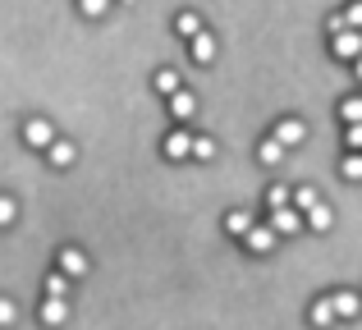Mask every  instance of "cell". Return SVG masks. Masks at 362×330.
I'll list each match as a JSON object with an SVG mask.
<instances>
[{
	"label": "cell",
	"instance_id": "6da1fadb",
	"mask_svg": "<svg viewBox=\"0 0 362 330\" xmlns=\"http://www.w3.org/2000/svg\"><path fill=\"white\" fill-rule=\"evenodd\" d=\"M23 143H28V147H37V152H51L55 129L46 124V119H28V124H23Z\"/></svg>",
	"mask_w": 362,
	"mask_h": 330
},
{
	"label": "cell",
	"instance_id": "7a4b0ae2",
	"mask_svg": "<svg viewBox=\"0 0 362 330\" xmlns=\"http://www.w3.org/2000/svg\"><path fill=\"white\" fill-rule=\"evenodd\" d=\"M60 276L64 280H83L88 276V252L83 248H60Z\"/></svg>",
	"mask_w": 362,
	"mask_h": 330
},
{
	"label": "cell",
	"instance_id": "3957f363",
	"mask_svg": "<svg viewBox=\"0 0 362 330\" xmlns=\"http://www.w3.org/2000/svg\"><path fill=\"white\" fill-rule=\"evenodd\" d=\"M275 143L284 147V152H289V147H298L303 138H308V129H303V119H280V124H275Z\"/></svg>",
	"mask_w": 362,
	"mask_h": 330
},
{
	"label": "cell",
	"instance_id": "277c9868",
	"mask_svg": "<svg viewBox=\"0 0 362 330\" xmlns=\"http://www.w3.org/2000/svg\"><path fill=\"white\" fill-rule=\"evenodd\" d=\"M330 51H335L339 60H358V55H362V33H339V37H330Z\"/></svg>",
	"mask_w": 362,
	"mask_h": 330
},
{
	"label": "cell",
	"instance_id": "5b68a950",
	"mask_svg": "<svg viewBox=\"0 0 362 330\" xmlns=\"http://www.w3.org/2000/svg\"><path fill=\"white\" fill-rule=\"evenodd\" d=\"M170 115H175L179 124H188V119L197 115V97H193V92H184V88H179L175 97H170Z\"/></svg>",
	"mask_w": 362,
	"mask_h": 330
},
{
	"label": "cell",
	"instance_id": "8992f818",
	"mask_svg": "<svg viewBox=\"0 0 362 330\" xmlns=\"http://www.w3.org/2000/svg\"><path fill=\"white\" fill-rule=\"evenodd\" d=\"M165 156H170V161H184V156H193V138H188V129H175V134L165 138Z\"/></svg>",
	"mask_w": 362,
	"mask_h": 330
},
{
	"label": "cell",
	"instance_id": "52a82bcc",
	"mask_svg": "<svg viewBox=\"0 0 362 330\" xmlns=\"http://www.w3.org/2000/svg\"><path fill=\"white\" fill-rule=\"evenodd\" d=\"M271 230H275V234H298V230H303V216L293 211V206H284V211H271Z\"/></svg>",
	"mask_w": 362,
	"mask_h": 330
},
{
	"label": "cell",
	"instance_id": "ba28073f",
	"mask_svg": "<svg viewBox=\"0 0 362 330\" xmlns=\"http://www.w3.org/2000/svg\"><path fill=\"white\" fill-rule=\"evenodd\" d=\"M243 243H247L252 252H271V248H275V230H271V225H252Z\"/></svg>",
	"mask_w": 362,
	"mask_h": 330
},
{
	"label": "cell",
	"instance_id": "9c48e42d",
	"mask_svg": "<svg viewBox=\"0 0 362 330\" xmlns=\"http://www.w3.org/2000/svg\"><path fill=\"white\" fill-rule=\"evenodd\" d=\"M64 317H69V303H60V298L42 303V326H64Z\"/></svg>",
	"mask_w": 362,
	"mask_h": 330
},
{
	"label": "cell",
	"instance_id": "30bf717a",
	"mask_svg": "<svg viewBox=\"0 0 362 330\" xmlns=\"http://www.w3.org/2000/svg\"><path fill=\"white\" fill-rule=\"evenodd\" d=\"M193 60H197V64H211V60H216V37H211V33H197V37H193Z\"/></svg>",
	"mask_w": 362,
	"mask_h": 330
},
{
	"label": "cell",
	"instance_id": "8fae6325",
	"mask_svg": "<svg viewBox=\"0 0 362 330\" xmlns=\"http://www.w3.org/2000/svg\"><path fill=\"white\" fill-rule=\"evenodd\" d=\"M46 156H51V165H74V156H78V147H74V143H64V138H55V143H51V152H46Z\"/></svg>",
	"mask_w": 362,
	"mask_h": 330
},
{
	"label": "cell",
	"instance_id": "7c38bea8",
	"mask_svg": "<svg viewBox=\"0 0 362 330\" xmlns=\"http://www.w3.org/2000/svg\"><path fill=\"white\" fill-rule=\"evenodd\" d=\"M252 211H230V216H225V230H230V234H239V239H247V230H252Z\"/></svg>",
	"mask_w": 362,
	"mask_h": 330
},
{
	"label": "cell",
	"instance_id": "4fadbf2b",
	"mask_svg": "<svg viewBox=\"0 0 362 330\" xmlns=\"http://www.w3.org/2000/svg\"><path fill=\"white\" fill-rule=\"evenodd\" d=\"M175 33H179V37H188V42H193V37L202 33V18H197L193 9H184V14L175 18Z\"/></svg>",
	"mask_w": 362,
	"mask_h": 330
},
{
	"label": "cell",
	"instance_id": "5bb4252c",
	"mask_svg": "<svg viewBox=\"0 0 362 330\" xmlns=\"http://www.w3.org/2000/svg\"><path fill=\"white\" fill-rule=\"evenodd\" d=\"M312 326H335V303H330V298H317V303H312Z\"/></svg>",
	"mask_w": 362,
	"mask_h": 330
},
{
	"label": "cell",
	"instance_id": "9a60e30c",
	"mask_svg": "<svg viewBox=\"0 0 362 330\" xmlns=\"http://www.w3.org/2000/svg\"><path fill=\"white\" fill-rule=\"evenodd\" d=\"M330 303H335V317H358L362 312V298L358 294H335Z\"/></svg>",
	"mask_w": 362,
	"mask_h": 330
},
{
	"label": "cell",
	"instance_id": "2e32d148",
	"mask_svg": "<svg viewBox=\"0 0 362 330\" xmlns=\"http://www.w3.org/2000/svg\"><path fill=\"white\" fill-rule=\"evenodd\" d=\"M46 298H60V303H64V298H69V280H64L60 276V271H51V276H46Z\"/></svg>",
	"mask_w": 362,
	"mask_h": 330
},
{
	"label": "cell",
	"instance_id": "e0dca14e",
	"mask_svg": "<svg viewBox=\"0 0 362 330\" xmlns=\"http://www.w3.org/2000/svg\"><path fill=\"white\" fill-rule=\"evenodd\" d=\"M339 119H344L349 129L362 124V97H349V101H339Z\"/></svg>",
	"mask_w": 362,
	"mask_h": 330
},
{
	"label": "cell",
	"instance_id": "ac0fdd59",
	"mask_svg": "<svg viewBox=\"0 0 362 330\" xmlns=\"http://www.w3.org/2000/svg\"><path fill=\"white\" fill-rule=\"evenodd\" d=\"M303 220H308L312 230H330V225H335V216H330V206H321V202H317L308 216H303Z\"/></svg>",
	"mask_w": 362,
	"mask_h": 330
},
{
	"label": "cell",
	"instance_id": "d6986e66",
	"mask_svg": "<svg viewBox=\"0 0 362 330\" xmlns=\"http://www.w3.org/2000/svg\"><path fill=\"white\" fill-rule=\"evenodd\" d=\"M151 83H156V92H165V97H175V92H179V73L175 69H156V78H151Z\"/></svg>",
	"mask_w": 362,
	"mask_h": 330
},
{
	"label": "cell",
	"instance_id": "ffe728a7",
	"mask_svg": "<svg viewBox=\"0 0 362 330\" xmlns=\"http://www.w3.org/2000/svg\"><path fill=\"white\" fill-rule=\"evenodd\" d=\"M280 156H284V147L275 143V138H271V143H262V147H257V161H262V165H280Z\"/></svg>",
	"mask_w": 362,
	"mask_h": 330
},
{
	"label": "cell",
	"instance_id": "44dd1931",
	"mask_svg": "<svg viewBox=\"0 0 362 330\" xmlns=\"http://www.w3.org/2000/svg\"><path fill=\"white\" fill-rule=\"evenodd\" d=\"M312 206H317V188H298V193H293V211L308 216Z\"/></svg>",
	"mask_w": 362,
	"mask_h": 330
},
{
	"label": "cell",
	"instance_id": "7402d4cb",
	"mask_svg": "<svg viewBox=\"0 0 362 330\" xmlns=\"http://www.w3.org/2000/svg\"><path fill=\"white\" fill-rule=\"evenodd\" d=\"M289 197H293L289 188H280V184H275L271 193H266V206H271V211H284V206H289Z\"/></svg>",
	"mask_w": 362,
	"mask_h": 330
},
{
	"label": "cell",
	"instance_id": "603a6c76",
	"mask_svg": "<svg viewBox=\"0 0 362 330\" xmlns=\"http://www.w3.org/2000/svg\"><path fill=\"white\" fill-rule=\"evenodd\" d=\"M193 156L197 161H211L216 156V138H193Z\"/></svg>",
	"mask_w": 362,
	"mask_h": 330
},
{
	"label": "cell",
	"instance_id": "cb8c5ba5",
	"mask_svg": "<svg viewBox=\"0 0 362 330\" xmlns=\"http://www.w3.org/2000/svg\"><path fill=\"white\" fill-rule=\"evenodd\" d=\"M18 220V206H14V197H5L0 193V225H14Z\"/></svg>",
	"mask_w": 362,
	"mask_h": 330
},
{
	"label": "cell",
	"instance_id": "d4e9b609",
	"mask_svg": "<svg viewBox=\"0 0 362 330\" xmlns=\"http://www.w3.org/2000/svg\"><path fill=\"white\" fill-rule=\"evenodd\" d=\"M339 170H344V179H362V156H354V152H349Z\"/></svg>",
	"mask_w": 362,
	"mask_h": 330
},
{
	"label": "cell",
	"instance_id": "484cf974",
	"mask_svg": "<svg viewBox=\"0 0 362 330\" xmlns=\"http://www.w3.org/2000/svg\"><path fill=\"white\" fill-rule=\"evenodd\" d=\"M344 28L354 33V28H362V5H349L344 9Z\"/></svg>",
	"mask_w": 362,
	"mask_h": 330
},
{
	"label": "cell",
	"instance_id": "4316f807",
	"mask_svg": "<svg viewBox=\"0 0 362 330\" xmlns=\"http://www.w3.org/2000/svg\"><path fill=\"white\" fill-rule=\"evenodd\" d=\"M14 317H18V307L9 298H0V326H14Z\"/></svg>",
	"mask_w": 362,
	"mask_h": 330
},
{
	"label": "cell",
	"instance_id": "83f0119b",
	"mask_svg": "<svg viewBox=\"0 0 362 330\" xmlns=\"http://www.w3.org/2000/svg\"><path fill=\"white\" fill-rule=\"evenodd\" d=\"M349 152H362V124H354V129H349Z\"/></svg>",
	"mask_w": 362,
	"mask_h": 330
},
{
	"label": "cell",
	"instance_id": "f1b7e54d",
	"mask_svg": "<svg viewBox=\"0 0 362 330\" xmlns=\"http://www.w3.org/2000/svg\"><path fill=\"white\" fill-rule=\"evenodd\" d=\"M83 14H88V18H101V14H106V5H101V0H88V5H83Z\"/></svg>",
	"mask_w": 362,
	"mask_h": 330
},
{
	"label": "cell",
	"instance_id": "f546056e",
	"mask_svg": "<svg viewBox=\"0 0 362 330\" xmlns=\"http://www.w3.org/2000/svg\"><path fill=\"white\" fill-rule=\"evenodd\" d=\"M354 73H358V78H362V55H358V60H354Z\"/></svg>",
	"mask_w": 362,
	"mask_h": 330
}]
</instances>
